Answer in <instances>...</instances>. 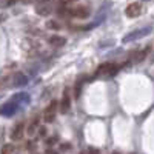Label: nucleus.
I'll return each instance as SVG.
<instances>
[{"label": "nucleus", "mask_w": 154, "mask_h": 154, "mask_svg": "<svg viewBox=\"0 0 154 154\" xmlns=\"http://www.w3.org/2000/svg\"><path fill=\"white\" fill-rule=\"evenodd\" d=\"M152 32V26H143V28H139V29H134L131 32H128L125 37H123V43H130L133 40H139V38H143L146 37L148 34Z\"/></svg>", "instance_id": "f257e3e1"}, {"label": "nucleus", "mask_w": 154, "mask_h": 154, "mask_svg": "<svg viewBox=\"0 0 154 154\" xmlns=\"http://www.w3.org/2000/svg\"><path fill=\"white\" fill-rule=\"evenodd\" d=\"M54 8H56L54 0H40V2H37V5H35V12L42 17H46L49 14H53Z\"/></svg>", "instance_id": "f03ea898"}, {"label": "nucleus", "mask_w": 154, "mask_h": 154, "mask_svg": "<svg viewBox=\"0 0 154 154\" xmlns=\"http://www.w3.org/2000/svg\"><path fill=\"white\" fill-rule=\"evenodd\" d=\"M117 71H119V66L116 63H111V62L102 63L96 71V77H112L117 74Z\"/></svg>", "instance_id": "7ed1b4c3"}, {"label": "nucleus", "mask_w": 154, "mask_h": 154, "mask_svg": "<svg viewBox=\"0 0 154 154\" xmlns=\"http://www.w3.org/2000/svg\"><path fill=\"white\" fill-rule=\"evenodd\" d=\"M20 105L17 103L16 100H9V102H5L3 105H0V116L2 117H12L17 111H19Z\"/></svg>", "instance_id": "20e7f679"}, {"label": "nucleus", "mask_w": 154, "mask_h": 154, "mask_svg": "<svg viewBox=\"0 0 154 154\" xmlns=\"http://www.w3.org/2000/svg\"><path fill=\"white\" fill-rule=\"evenodd\" d=\"M57 112H59V103H57V100H53V102H51V103L46 106V109H45V114H43L45 122H46V123L54 122Z\"/></svg>", "instance_id": "39448f33"}, {"label": "nucleus", "mask_w": 154, "mask_h": 154, "mask_svg": "<svg viewBox=\"0 0 154 154\" xmlns=\"http://www.w3.org/2000/svg\"><path fill=\"white\" fill-rule=\"evenodd\" d=\"M28 83V79H26V75L22 74V72H17V74H12L11 75V79L8 80V85L12 86V88H22Z\"/></svg>", "instance_id": "423d86ee"}, {"label": "nucleus", "mask_w": 154, "mask_h": 154, "mask_svg": "<svg viewBox=\"0 0 154 154\" xmlns=\"http://www.w3.org/2000/svg\"><path fill=\"white\" fill-rule=\"evenodd\" d=\"M60 112L62 114H68L69 109H71V99H69V89H65V93H63V97H62V102H60Z\"/></svg>", "instance_id": "0eeeda50"}, {"label": "nucleus", "mask_w": 154, "mask_h": 154, "mask_svg": "<svg viewBox=\"0 0 154 154\" xmlns=\"http://www.w3.org/2000/svg\"><path fill=\"white\" fill-rule=\"evenodd\" d=\"M125 14L128 17H139L140 14H142V5L140 3H131V5H128L126 9H125Z\"/></svg>", "instance_id": "6e6552de"}, {"label": "nucleus", "mask_w": 154, "mask_h": 154, "mask_svg": "<svg viewBox=\"0 0 154 154\" xmlns=\"http://www.w3.org/2000/svg\"><path fill=\"white\" fill-rule=\"evenodd\" d=\"M69 14L72 17H77V19H85L89 16V9L86 6H79V8H75V9H71Z\"/></svg>", "instance_id": "1a4fd4ad"}, {"label": "nucleus", "mask_w": 154, "mask_h": 154, "mask_svg": "<svg viewBox=\"0 0 154 154\" xmlns=\"http://www.w3.org/2000/svg\"><path fill=\"white\" fill-rule=\"evenodd\" d=\"M148 51H149V46H146L143 49H139L137 53H134V56L131 57V62L133 63H140L142 60H145V57L148 56Z\"/></svg>", "instance_id": "9d476101"}, {"label": "nucleus", "mask_w": 154, "mask_h": 154, "mask_svg": "<svg viewBox=\"0 0 154 154\" xmlns=\"http://www.w3.org/2000/svg\"><path fill=\"white\" fill-rule=\"evenodd\" d=\"M23 130H25V123H17L16 126H14V130L11 131V139L12 140H20L22 137H23Z\"/></svg>", "instance_id": "9b49d317"}, {"label": "nucleus", "mask_w": 154, "mask_h": 154, "mask_svg": "<svg viewBox=\"0 0 154 154\" xmlns=\"http://www.w3.org/2000/svg\"><path fill=\"white\" fill-rule=\"evenodd\" d=\"M12 100H16L19 105H28L29 100H31V97H29L28 93H17L14 97H12Z\"/></svg>", "instance_id": "f8f14e48"}, {"label": "nucleus", "mask_w": 154, "mask_h": 154, "mask_svg": "<svg viewBox=\"0 0 154 154\" xmlns=\"http://www.w3.org/2000/svg\"><path fill=\"white\" fill-rule=\"evenodd\" d=\"M65 37H60V35H53V37H49V45L51 46H54V48H60L65 45Z\"/></svg>", "instance_id": "ddd939ff"}, {"label": "nucleus", "mask_w": 154, "mask_h": 154, "mask_svg": "<svg viewBox=\"0 0 154 154\" xmlns=\"http://www.w3.org/2000/svg\"><path fill=\"white\" fill-rule=\"evenodd\" d=\"M20 151L14 146V145H5L2 148V154H19Z\"/></svg>", "instance_id": "4468645a"}, {"label": "nucleus", "mask_w": 154, "mask_h": 154, "mask_svg": "<svg viewBox=\"0 0 154 154\" xmlns=\"http://www.w3.org/2000/svg\"><path fill=\"white\" fill-rule=\"evenodd\" d=\"M37 128H38V120H37V119H34V120L31 122V125H29L28 134H29V136H34V133L37 131Z\"/></svg>", "instance_id": "2eb2a0df"}, {"label": "nucleus", "mask_w": 154, "mask_h": 154, "mask_svg": "<svg viewBox=\"0 0 154 154\" xmlns=\"http://www.w3.org/2000/svg\"><path fill=\"white\" fill-rule=\"evenodd\" d=\"M75 0H59V6H63V8H69Z\"/></svg>", "instance_id": "dca6fc26"}, {"label": "nucleus", "mask_w": 154, "mask_h": 154, "mask_svg": "<svg viewBox=\"0 0 154 154\" xmlns=\"http://www.w3.org/2000/svg\"><path fill=\"white\" fill-rule=\"evenodd\" d=\"M46 26L51 28V29H60V23H57V22H48Z\"/></svg>", "instance_id": "f3484780"}, {"label": "nucleus", "mask_w": 154, "mask_h": 154, "mask_svg": "<svg viewBox=\"0 0 154 154\" xmlns=\"http://www.w3.org/2000/svg\"><path fill=\"white\" fill-rule=\"evenodd\" d=\"M80 88H82V80H79V82H77V85H75V97L80 96Z\"/></svg>", "instance_id": "a211bd4d"}, {"label": "nucleus", "mask_w": 154, "mask_h": 154, "mask_svg": "<svg viewBox=\"0 0 154 154\" xmlns=\"http://www.w3.org/2000/svg\"><path fill=\"white\" fill-rule=\"evenodd\" d=\"M60 148H62L60 151H69V149H72V146H71V145H68V143H65V145H62Z\"/></svg>", "instance_id": "6ab92c4d"}, {"label": "nucleus", "mask_w": 154, "mask_h": 154, "mask_svg": "<svg viewBox=\"0 0 154 154\" xmlns=\"http://www.w3.org/2000/svg\"><path fill=\"white\" fill-rule=\"evenodd\" d=\"M82 154H99V151L94 149V148H89L88 151H85V152H82Z\"/></svg>", "instance_id": "aec40b11"}, {"label": "nucleus", "mask_w": 154, "mask_h": 154, "mask_svg": "<svg viewBox=\"0 0 154 154\" xmlns=\"http://www.w3.org/2000/svg\"><path fill=\"white\" fill-rule=\"evenodd\" d=\"M23 3H32V2H40V0H22Z\"/></svg>", "instance_id": "412c9836"}, {"label": "nucleus", "mask_w": 154, "mask_h": 154, "mask_svg": "<svg viewBox=\"0 0 154 154\" xmlns=\"http://www.w3.org/2000/svg\"><path fill=\"white\" fill-rule=\"evenodd\" d=\"M16 2H17V0H8V3H6V5H14Z\"/></svg>", "instance_id": "4be33fe9"}]
</instances>
